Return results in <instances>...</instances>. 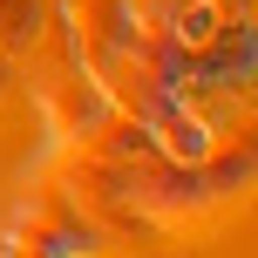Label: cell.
<instances>
[{
  "label": "cell",
  "instance_id": "6da1fadb",
  "mask_svg": "<svg viewBox=\"0 0 258 258\" xmlns=\"http://www.w3.org/2000/svg\"><path fill=\"white\" fill-rule=\"evenodd\" d=\"M109 231L54 183L34 204H21V218L7 224V251H41V258H75V251H102Z\"/></svg>",
  "mask_w": 258,
  "mask_h": 258
},
{
  "label": "cell",
  "instance_id": "7a4b0ae2",
  "mask_svg": "<svg viewBox=\"0 0 258 258\" xmlns=\"http://www.w3.org/2000/svg\"><path fill=\"white\" fill-rule=\"evenodd\" d=\"M136 14H143L150 34H163L170 48H183V54H197L218 34V21H224L218 0H136Z\"/></svg>",
  "mask_w": 258,
  "mask_h": 258
},
{
  "label": "cell",
  "instance_id": "3957f363",
  "mask_svg": "<svg viewBox=\"0 0 258 258\" xmlns=\"http://www.w3.org/2000/svg\"><path fill=\"white\" fill-rule=\"evenodd\" d=\"M48 27V7L41 0H0V48L7 54H27Z\"/></svg>",
  "mask_w": 258,
  "mask_h": 258
},
{
  "label": "cell",
  "instance_id": "277c9868",
  "mask_svg": "<svg viewBox=\"0 0 258 258\" xmlns=\"http://www.w3.org/2000/svg\"><path fill=\"white\" fill-rule=\"evenodd\" d=\"M14 82H21V54H7V48H0V102L14 95Z\"/></svg>",
  "mask_w": 258,
  "mask_h": 258
}]
</instances>
